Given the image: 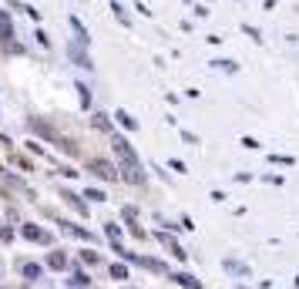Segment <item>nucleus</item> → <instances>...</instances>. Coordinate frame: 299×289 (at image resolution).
<instances>
[{"instance_id":"nucleus-1","label":"nucleus","mask_w":299,"mask_h":289,"mask_svg":"<svg viewBox=\"0 0 299 289\" xmlns=\"http://www.w3.org/2000/svg\"><path fill=\"white\" fill-rule=\"evenodd\" d=\"M114 152H118V158H121V172H124V178H128L131 185H141V182H145L141 161L135 158V152L128 148V141H124V138H114Z\"/></svg>"},{"instance_id":"nucleus-2","label":"nucleus","mask_w":299,"mask_h":289,"mask_svg":"<svg viewBox=\"0 0 299 289\" xmlns=\"http://www.w3.org/2000/svg\"><path fill=\"white\" fill-rule=\"evenodd\" d=\"M91 172H94L97 178H105V182H111V178L118 175V172H114V165H111V161H101V158H94V161H91Z\"/></svg>"},{"instance_id":"nucleus-3","label":"nucleus","mask_w":299,"mask_h":289,"mask_svg":"<svg viewBox=\"0 0 299 289\" xmlns=\"http://www.w3.org/2000/svg\"><path fill=\"white\" fill-rule=\"evenodd\" d=\"M20 235H24V239H31V242H47V232H41V229H37V225H31V222L20 225Z\"/></svg>"},{"instance_id":"nucleus-4","label":"nucleus","mask_w":299,"mask_h":289,"mask_svg":"<svg viewBox=\"0 0 299 289\" xmlns=\"http://www.w3.org/2000/svg\"><path fill=\"white\" fill-rule=\"evenodd\" d=\"M31 128L37 131V135H44V138H51V141H57V131L51 128V125H44V121H37V118H31Z\"/></svg>"},{"instance_id":"nucleus-5","label":"nucleus","mask_w":299,"mask_h":289,"mask_svg":"<svg viewBox=\"0 0 299 289\" xmlns=\"http://www.w3.org/2000/svg\"><path fill=\"white\" fill-rule=\"evenodd\" d=\"M10 37H14V31H10V17L0 10V40H4V44H10Z\"/></svg>"},{"instance_id":"nucleus-6","label":"nucleus","mask_w":299,"mask_h":289,"mask_svg":"<svg viewBox=\"0 0 299 289\" xmlns=\"http://www.w3.org/2000/svg\"><path fill=\"white\" fill-rule=\"evenodd\" d=\"M175 282H178V286H185V289H202V282L195 279V276H188V273H178Z\"/></svg>"},{"instance_id":"nucleus-7","label":"nucleus","mask_w":299,"mask_h":289,"mask_svg":"<svg viewBox=\"0 0 299 289\" xmlns=\"http://www.w3.org/2000/svg\"><path fill=\"white\" fill-rule=\"evenodd\" d=\"M47 262H51V269H67V256L64 252H51Z\"/></svg>"},{"instance_id":"nucleus-8","label":"nucleus","mask_w":299,"mask_h":289,"mask_svg":"<svg viewBox=\"0 0 299 289\" xmlns=\"http://www.w3.org/2000/svg\"><path fill=\"white\" fill-rule=\"evenodd\" d=\"M67 282H71V286H78V289H84V286H88V273H81V269H74V276H71V279H67Z\"/></svg>"},{"instance_id":"nucleus-9","label":"nucleus","mask_w":299,"mask_h":289,"mask_svg":"<svg viewBox=\"0 0 299 289\" xmlns=\"http://www.w3.org/2000/svg\"><path fill=\"white\" fill-rule=\"evenodd\" d=\"M108 273H111V279H128V266H121V262H114L111 269H108Z\"/></svg>"},{"instance_id":"nucleus-10","label":"nucleus","mask_w":299,"mask_h":289,"mask_svg":"<svg viewBox=\"0 0 299 289\" xmlns=\"http://www.w3.org/2000/svg\"><path fill=\"white\" fill-rule=\"evenodd\" d=\"M20 273H24L27 279H37V276H41V266H34V262H24V266H20Z\"/></svg>"},{"instance_id":"nucleus-11","label":"nucleus","mask_w":299,"mask_h":289,"mask_svg":"<svg viewBox=\"0 0 299 289\" xmlns=\"http://www.w3.org/2000/svg\"><path fill=\"white\" fill-rule=\"evenodd\" d=\"M114 118L121 121L124 128H131V131H135V128H138V121H135V118H131V114H128V111H118V114H114Z\"/></svg>"},{"instance_id":"nucleus-12","label":"nucleus","mask_w":299,"mask_h":289,"mask_svg":"<svg viewBox=\"0 0 299 289\" xmlns=\"http://www.w3.org/2000/svg\"><path fill=\"white\" fill-rule=\"evenodd\" d=\"M226 269H229V273H239V276H245V273H249V269H245L242 262H235V259H226Z\"/></svg>"},{"instance_id":"nucleus-13","label":"nucleus","mask_w":299,"mask_h":289,"mask_svg":"<svg viewBox=\"0 0 299 289\" xmlns=\"http://www.w3.org/2000/svg\"><path fill=\"white\" fill-rule=\"evenodd\" d=\"M84 199H91V202H105V192H101V188H88V192H84Z\"/></svg>"},{"instance_id":"nucleus-14","label":"nucleus","mask_w":299,"mask_h":289,"mask_svg":"<svg viewBox=\"0 0 299 289\" xmlns=\"http://www.w3.org/2000/svg\"><path fill=\"white\" fill-rule=\"evenodd\" d=\"M94 128H105L108 131V128H111V121H108L105 114H94Z\"/></svg>"},{"instance_id":"nucleus-15","label":"nucleus","mask_w":299,"mask_h":289,"mask_svg":"<svg viewBox=\"0 0 299 289\" xmlns=\"http://www.w3.org/2000/svg\"><path fill=\"white\" fill-rule=\"evenodd\" d=\"M272 161H276V165H292L289 155H272Z\"/></svg>"},{"instance_id":"nucleus-16","label":"nucleus","mask_w":299,"mask_h":289,"mask_svg":"<svg viewBox=\"0 0 299 289\" xmlns=\"http://www.w3.org/2000/svg\"><path fill=\"white\" fill-rule=\"evenodd\" d=\"M128 289H131V286H128Z\"/></svg>"}]
</instances>
